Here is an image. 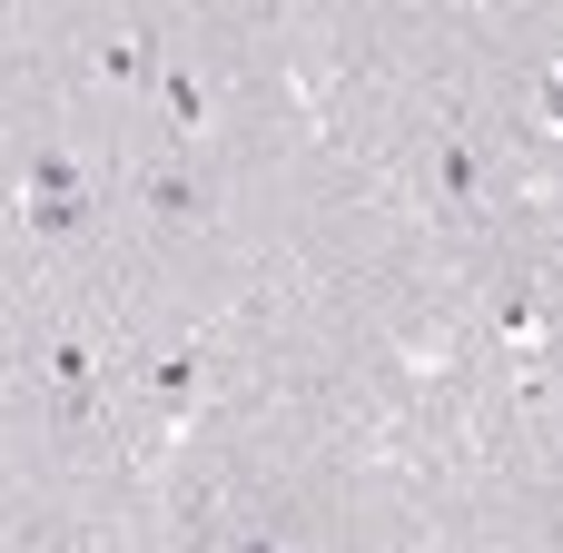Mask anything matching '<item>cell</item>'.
I'll list each match as a JSON object with an SVG mask.
<instances>
[{"label": "cell", "instance_id": "1", "mask_svg": "<svg viewBox=\"0 0 563 553\" xmlns=\"http://www.w3.org/2000/svg\"><path fill=\"white\" fill-rule=\"evenodd\" d=\"M20 218H30L40 237L89 228V178H79V158H69V148H40V158H30V178H20Z\"/></svg>", "mask_w": 563, "mask_h": 553}, {"label": "cell", "instance_id": "2", "mask_svg": "<svg viewBox=\"0 0 563 553\" xmlns=\"http://www.w3.org/2000/svg\"><path fill=\"white\" fill-rule=\"evenodd\" d=\"M49 376H59L69 416H89V406H99V356H89L79 336H59V346H49Z\"/></svg>", "mask_w": 563, "mask_h": 553}, {"label": "cell", "instance_id": "3", "mask_svg": "<svg viewBox=\"0 0 563 553\" xmlns=\"http://www.w3.org/2000/svg\"><path fill=\"white\" fill-rule=\"evenodd\" d=\"M435 188H445V208H475V188H485V158H475V139H445V158H435Z\"/></svg>", "mask_w": 563, "mask_h": 553}, {"label": "cell", "instance_id": "4", "mask_svg": "<svg viewBox=\"0 0 563 553\" xmlns=\"http://www.w3.org/2000/svg\"><path fill=\"white\" fill-rule=\"evenodd\" d=\"M139 198H148V208H158V218H178V228H188V218H198V208H208V198H198V178H188V168H148V178H139Z\"/></svg>", "mask_w": 563, "mask_h": 553}, {"label": "cell", "instance_id": "5", "mask_svg": "<svg viewBox=\"0 0 563 553\" xmlns=\"http://www.w3.org/2000/svg\"><path fill=\"white\" fill-rule=\"evenodd\" d=\"M168 129H178V139H208V99H198L188 69H168Z\"/></svg>", "mask_w": 563, "mask_h": 553}, {"label": "cell", "instance_id": "6", "mask_svg": "<svg viewBox=\"0 0 563 553\" xmlns=\"http://www.w3.org/2000/svg\"><path fill=\"white\" fill-rule=\"evenodd\" d=\"M505 336H515V346H525V336H544V297H534V287H525V297H505Z\"/></svg>", "mask_w": 563, "mask_h": 553}, {"label": "cell", "instance_id": "7", "mask_svg": "<svg viewBox=\"0 0 563 553\" xmlns=\"http://www.w3.org/2000/svg\"><path fill=\"white\" fill-rule=\"evenodd\" d=\"M139 59H148L139 40H109V49H99V69H109V79H139Z\"/></svg>", "mask_w": 563, "mask_h": 553}, {"label": "cell", "instance_id": "8", "mask_svg": "<svg viewBox=\"0 0 563 553\" xmlns=\"http://www.w3.org/2000/svg\"><path fill=\"white\" fill-rule=\"evenodd\" d=\"M238 553H287V534H267V524H257V534H238Z\"/></svg>", "mask_w": 563, "mask_h": 553}, {"label": "cell", "instance_id": "9", "mask_svg": "<svg viewBox=\"0 0 563 553\" xmlns=\"http://www.w3.org/2000/svg\"><path fill=\"white\" fill-rule=\"evenodd\" d=\"M0 553H10V544H0Z\"/></svg>", "mask_w": 563, "mask_h": 553}]
</instances>
